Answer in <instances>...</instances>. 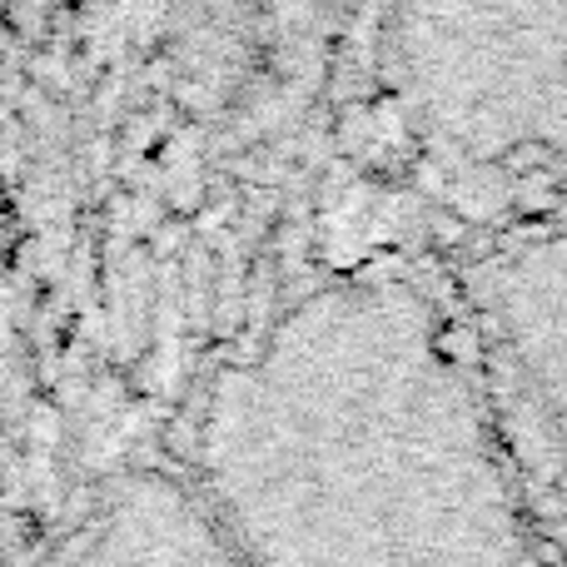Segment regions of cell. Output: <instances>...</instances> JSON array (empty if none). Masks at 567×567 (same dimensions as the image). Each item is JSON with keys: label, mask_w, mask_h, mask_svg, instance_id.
<instances>
[{"label": "cell", "mask_w": 567, "mask_h": 567, "mask_svg": "<svg viewBox=\"0 0 567 567\" xmlns=\"http://www.w3.org/2000/svg\"><path fill=\"white\" fill-rule=\"evenodd\" d=\"M0 30H6V0H0ZM0 65H6V45H0Z\"/></svg>", "instance_id": "obj_5"}, {"label": "cell", "mask_w": 567, "mask_h": 567, "mask_svg": "<svg viewBox=\"0 0 567 567\" xmlns=\"http://www.w3.org/2000/svg\"><path fill=\"white\" fill-rule=\"evenodd\" d=\"M0 567H16V558H10V538H6V528H0Z\"/></svg>", "instance_id": "obj_4"}, {"label": "cell", "mask_w": 567, "mask_h": 567, "mask_svg": "<svg viewBox=\"0 0 567 567\" xmlns=\"http://www.w3.org/2000/svg\"><path fill=\"white\" fill-rule=\"evenodd\" d=\"M195 488L255 567H548L468 313L319 284L209 383Z\"/></svg>", "instance_id": "obj_1"}, {"label": "cell", "mask_w": 567, "mask_h": 567, "mask_svg": "<svg viewBox=\"0 0 567 567\" xmlns=\"http://www.w3.org/2000/svg\"><path fill=\"white\" fill-rule=\"evenodd\" d=\"M379 65L433 159L483 175L567 165V0H383Z\"/></svg>", "instance_id": "obj_2"}, {"label": "cell", "mask_w": 567, "mask_h": 567, "mask_svg": "<svg viewBox=\"0 0 567 567\" xmlns=\"http://www.w3.org/2000/svg\"><path fill=\"white\" fill-rule=\"evenodd\" d=\"M463 293L523 488L567 518V225L473 265Z\"/></svg>", "instance_id": "obj_3"}]
</instances>
